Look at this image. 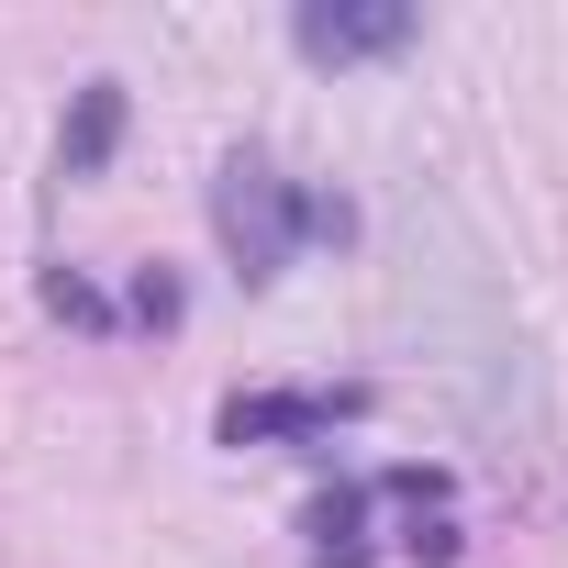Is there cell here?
<instances>
[{"instance_id": "2", "label": "cell", "mask_w": 568, "mask_h": 568, "mask_svg": "<svg viewBox=\"0 0 568 568\" xmlns=\"http://www.w3.org/2000/svg\"><path fill=\"white\" fill-rule=\"evenodd\" d=\"M291 34H302L313 68H357V57H402L413 45V12H402V0H302Z\"/></svg>"}, {"instance_id": "4", "label": "cell", "mask_w": 568, "mask_h": 568, "mask_svg": "<svg viewBox=\"0 0 568 568\" xmlns=\"http://www.w3.org/2000/svg\"><path fill=\"white\" fill-rule=\"evenodd\" d=\"M112 134H123V90L90 79V90H79V123H68V179H90V168L112 156Z\"/></svg>"}, {"instance_id": "3", "label": "cell", "mask_w": 568, "mask_h": 568, "mask_svg": "<svg viewBox=\"0 0 568 568\" xmlns=\"http://www.w3.org/2000/svg\"><path fill=\"white\" fill-rule=\"evenodd\" d=\"M357 413V390H245L223 402V446H267V435H335Z\"/></svg>"}, {"instance_id": "1", "label": "cell", "mask_w": 568, "mask_h": 568, "mask_svg": "<svg viewBox=\"0 0 568 568\" xmlns=\"http://www.w3.org/2000/svg\"><path fill=\"white\" fill-rule=\"evenodd\" d=\"M212 223H223V245H234L245 278H278V256H291L302 234H346V201L291 190L267 156H223V179H212Z\"/></svg>"}]
</instances>
